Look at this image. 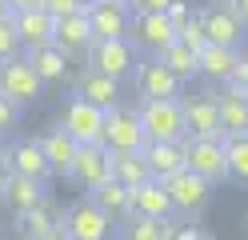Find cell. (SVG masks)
I'll return each mask as SVG.
<instances>
[{
  "mask_svg": "<svg viewBox=\"0 0 248 240\" xmlns=\"http://www.w3.org/2000/svg\"><path fill=\"white\" fill-rule=\"evenodd\" d=\"M224 160L232 180L248 184V136H224Z\"/></svg>",
  "mask_w": 248,
  "mask_h": 240,
  "instance_id": "cell-30",
  "label": "cell"
},
{
  "mask_svg": "<svg viewBox=\"0 0 248 240\" xmlns=\"http://www.w3.org/2000/svg\"><path fill=\"white\" fill-rule=\"evenodd\" d=\"M92 4H96V0H80V8H84V12H88V8H92Z\"/></svg>",
  "mask_w": 248,
  "mask_h": 240,
  "instance_id": "cell-44",
  "label": "cell"
},
{
  "mask_svg": "<svg viewBox=\"0 0 248 240\" xmlns=\"http://www.w3.org/2000/svg\"><path fill=\"white\" fill-rule=\"evenodd\" d=\"M92 44V28H88V12H72V16H60L56 32H52V48H60L68 60L76 52H88Z\"/></svg>",
  "mask_w": 248,
  "mask_h": 240,
  "instance_id": "cell-17",
  "label": "cell"
},
{
  "mask_svg": "<svg viewBox=\"0 0 248 240\" xmlns=\"http://www.w3.org/2000/svg\"><path fill=\"white\" fill-rule=\"evenodd\" d=\"M228 8L236 12V20H240V24L248 28V0H228Z\"/></svg>",
  "mask_w": 248,
  "mask_h": 240,
  "instance_id": "cell-40",
  "label": "cell"
},
{
  "mask_svg": "<svg viewBox=\"0 0 248 240\" xmlns=\"http://www.w3.org/2000/svg\"><path fill=\"white\" fill-rule=\"evenodd\" d=\"M0 200H4L12 212H28V208H36L44 200V184L40 180H28V176H16V172H8L4 176V184H0Z\"/></svg>",
  "mask_w": 248,
  "mask_h": 240,
  "instance_id": "cell-21",
  "label": "cell"
},
{
  "mask_svg": "<svg viewBox=\"0 0 248 240\" xmlns=\"http://www.w3.org/2000/svg\"><path fill=\"white\" fill-rule=\"evenodd\" d=\"M136 116H140V128H144L148 144H180L184 140L180 96H176V100H140Z\"/></svg>",
  "mask_w": 248,
  "mask_h": 240,
  "instance_id": "cell-1",
  "label": "cell"
},
{
  "mask_svg": "<svg viewBox=\"0 0 248 240\" xmlns=\"http://www.w3.org/2000/svg\"><path fill=\"white\" fill-rule=\"evenodd\" d=\"M120 240H164V220H144V216H128Z\"/></svg>",
  "mask_w": 248,
  "mask_h": 240,
  "instance_id": "cell-31",
  "label": "cell"
},
{
  "mask_svg": "<svg viewBox=\"0 0 248 240\" xmlns=\"http://www.w3.org/2000/svg\"><path fill=\"white\" fill-rule=\"evenodd\" d=\"M176 40H180V44H188L192 52H200V48L208 44V36H204V16H200V12H192L188 20L176 28Z\"/></svg>",
  "mask_w": 248,
  "mask_h": 240,
  "instance_id": "cell-32",
  "label": "cell"
},
{
  "mask_svg": "<svg viewBox=\"0 0 248 240\" xmlns=\"http://www.w3.org/2000/svg\"><path fill=\"white\" fill-rule=\"evenodd\" d=\"M180 112H184V136H220L216 96H212V92L180 96Z\"/></svg>",
  "mask_w": 248,
  "mask_h": 240,
  "instance_id": "cell-13",
  "label": "cell"
},
{
  "mask_svg": "<svg viewBox=\"0 0 248 240\" xmlns=\"http://www.w3.org/2000/svg\"><path fill=\"white\" fill-rule=\"evenodd\" d=\"M236 92H240V100H244V104H248V88H236Z\"/></svg>",
  "mask_w": 248,
  "mask_h": 240,
  "instance_id": "cell-45",
  "label": "cell"
},
{
  "mask_svg": "<svg viewBox=\"0 0 248 240\" xmlns=\"http://www.w3.org/2000/svg\"><path fill=\"white\" fill-rule=\"evenodd\" d=\"M228 88H248V56L236 60V68H232V76H228Z\"/></svg>",
  "mask_w": 248,
  "mask_h": 240,
  "instance_id": "cell-37",
  "label": "cell"
},
{
  "mask_svg": "<svg viewBox=\"0 0 248 240\" xmlns=\"http://www.w3.org/2000/svg\"><path fill=\"white\" fill-rule=\"evenodd\" d=\"M156 60H160L172 76H180V80H192V76H196V52H192L188 44H180V40H172Z\"/></svg>",
  "mask_w": 248,
  "mask_h": 240,
  "instance_id": "cell-29",
  "label": "cell"
},
{
  "mask_svg": "<svg viewBox=\"0 0 248 240\" xmlns=\"http://www.w3.org/2000/svg\"><path fill=\"white\" fill-rule=\"evenodd\" d=\"M20 120V108L12 104V100H4V96H0V132H8L12 124Z\"/></svg>",
  "mask_w": 248,
  "mask_h": 240,
  "instance_id": "cell-36",
  "label": "cell"
},
{
  "mask_svg": "<svg viewBox=\"0 0 248 240\" xmlns=\"http://www.w3.org/2000/svg\"><path fill=\"white\" fill-rule=\"evenodd\" d=\"M100 144L108 152H144V128H140V116H136V108L128 104H116L104 112V132H100Z\"/></svg>",
  "mask_w": 248,
  "mask_h": 240,
  "instance_id": "cell-3",
  "label": "cell"
},
{
  "mask_svg": "<svg viewBox=\"0 0 248 240\" xmlns=\"http://www.w3.org/2000/svg\"><path fill=\"white\" fill-rule=\"evenodd\" d=\"M132 216H144V220H168L172 216V200L160 180H144L140 188H132Z\"/></svg>",
  "mask_w": 248,
  "mask_h": 240,
  "instance_id": "cell-22",
  "label": "cell"
},
{
  "mask_svg": "<svg viewBox=\"0 0 248 240\" xmlns=\"http://www.w3.org/2000/svg\"><path fill=\"white\" fill-rule=\"evenodd\" d=\"M184 168L196 172L200 180L220 184L228 176V160H224V136H184Z\"/></svg>",
  "mask_w": 248,
  "mask_h": 240,
  "instance_id": "cell-2",
  "label": "cell"
},
{
  "mask_svg": "<svg viewBox=\"0 0 248 240\" xmlns=\"http://www.w3.org/2000/svg\"><path fill=\"white\" fill-rule=\"evenodd\" d=\"M88 68L100 72V76H112V80H128L136 68V48L132 40H92L88 44Z\"/></svg>",
  "mask_w": 248,
  "mask_h": 240,
  "instance_id": "cell-4",
  "label": "cell"
},
{
  "mask_svg": "<svg viewBox=\"0 0 248 240\" xmlns=\"http://www.w3.org/2000/svg\"><path fill=\"white\" fill-rule=\"evenodd\" d=\"M88 200L96 204L108 220H116V216H132V192L124 188V184H116V180H104L100 188H92V192H88Z\"/></svg>",
  "mask_w": 248,
  "mask_h": 240,
  "instance_id": "cell-24",
  "label": "cell"
},
{
  "mask_svg": "<svg viewBox=\"0 0 248 240\" xmlns=\"http://www.w3.org/2000/svg\"><path fill=\"white\" fill-rule=\"evenodd\" d=\"M128 24H132V12L124 4H112V0H96L88 8V28H92V40H128Z\"/></svg>",
  "mask_w": 248,
  "mask_h": 240,
  "instance_id": "cell-12",
  "label": "cell"
},
{
  "mask_svg": "<svg viewBox=\"0 0 248 240\" xmlns=\"http://www.w3.org/2000/svg\"><path fill=\"white\" fill-rule=\"evenodd\" d=\"M144 164L152 180H168L172 172L184 168V148L180 144H144Z\"/></svg>",
  "mask_w": 248,
  "mask_h": 240,
  "instance_id": "cell-26",
  "label": "cell"
},
{
  "mask_svg": "<svg viewBox=\"0 0 248 240\" xmlns=\"http://www.w3.org/2000/svg\"><path fill=\"white\" fill-rule=\"evenodd\" d=\"M204 240H212V236H204Z\"/></svg>",
  "mask_w": 248,
  "mask_h": 240,
  "instance_id": "cell-48",
  "label": "cell"
},
{
  "mask_svg": "<svg viewBox=\"0 0 248 240\" xmlns=\"http://www.w3.org/2000/svg\"><path fill=\"white\" fill-rule=\"evenodd\" d=\"M172 0H132V12H164Z\"/></svg>",
  "mask_w": 248,
  "mask_h": 240,
  "instance_id": "cell-38",
  "label": "cell"
},
{
  "mask_svg": "<svg viewBox=\"0 0 248 240\" xmlns=\"http://www.w3.org/2000/svg\"><path fill=\"white\" fill-rule=\"evenodd\" d=\"M132 80H136V88H140L144 100H176V96H180V84H184V80H180V76H172V72H168L164 64L156 60V56L136 60Z\"/></svg>",
  "mask_w": 248,
  "mask_h": 240,
  "instance_id": "cell-8",
  "label": "cell"
},
{
  "mask_svg": "<svg viewBox=\"0 0 248 240\" xmlns=\"http://www.w3.org/2000/svg\"><path fill=\"white\" fill-rule=\"evenodd\" d=\"M40 92H44V84H40V76L32 72V64H28L24 56L0 60V96H4V100L24 108V104L40 100Z\"/></svg>",
  "mask_w": 248,
  "mask_h": 240,
  "instance_id": "cell-5",
  "label": "cell"
},
{
  "mask_svg": "<svg viewBox=\"0 0 248 240\" xmlns=\"http://www.w3.org/2000/svg\"><path fill=\"white\" fill-rule=\"evenodd\" d=\"M12 28H16V40L24 52H36V48H48L52 44V32H56V20L44 8H24L12 16Z\"/></svg>",
  "mask_w": 248,
  "mask_h": 240,
  "instance_id": "cell-15",
  "label": "cell"
},
{
  "mask_svg": "<svg viewBox=\"0 0 248 240\" xmlns=\"http://www.w3.org/2000/svg\"><path fill=\"white\" fill-rule=\"evenodd\" d=\"M24 60L28 64H32V72L40 76V84H60V80H64L68 76V56L64 52H60V48H36V52H24Z\"/></svg>",
  "mask_w": 248,
  "mask_h": 240,
  "instance_id": "cell-25",
  "label": "cell"
},
{
  "mask_svg": "<svg viewBox=\"0 0 248 240\" xmlns=\"http://www.w3.org/2000/svg\"><path fill=\"white\" fill-rule=\"evenodd\" d=\"M60 232H64L68 240H108L112 220H108L92 200H80V204L68 208L64 220H60Z\"/></svg>",
  "mask_w": 248,
  "mask_h": 240,
  "instance_id": "cell-10",
  "label": "cell"
},
{
  "mask_svg": "<svg viewBox=\"0 0 248 240\" xmlns=\"http://www.w3.org/2000/svg\"><path fill=\"white\" fill-rule=\"evenodd\" d=\"M216 96V120H220V136H248V104L240 100L236 88L212 92Z\"/></svg>",
  "mask_w": 248,
  "mask_h": 240,
  "instance_id": "cell-19",
  "label": "cell"
},
{
  "mask_svg": "<svg viewBox=\"0 0 248 240\" xmlns=\"http://www.w3.org/2000/svg\"><path fill=\"white\" fill-rule=\"evenodd\" d=\"M60 128L76 140V144H100V132H104V112L92 108L88 100L72 96L64 104V116H60Z\"/></svg>",
  "mask_w": 248,
  "mask_h": 240,
  "instance_id": "cell-9",
  "label": "cell"
},
{
  "mask_svg": "<svg viewBox=\"0 0 248 240\" xmlns=\"http://www.w3.org/2000/svg\"><path fill=\"white\" fill-rule=\"evenodd\" d=\"M60 220H64V216H56V208H52V200H48V196H44L36 208L20 212V224H24V236H28V240H40V236L56 232V228H60Z\"/></svg>",
  "mask_w": 248,
  "mask_h": 240,
  "instance_id": "cell-28",
  "label": "cell"
},
{
  "mask_svg": "<svg viewBox=\"0 0 248 240\" xmlns=\"http://www.w3.org/2000/svg\"><path fill=\"white\" fill-rule=\"evenodd\" d=\"M4 176H8V168H4V160H0V184H4Z\"/></svg>",
  "mask_w": 248,
  "mask_h": 240,
  "instance_id": "cell-42",
  "label": "cell"
},
{
  "mask_svg": "<svg viewBox=\"0 0 248 240\" xmlns=\"http://www.w3.org/2000/svg\"><path fill=\"white\" fill-rule=\"evenodd\" d=\"M40 148H44V160H48V168H52V176L60 172V176H68L72 172V160H76V148H80V144H76L64 128H52L48 136L40 140Z\"/></svg>",
  "mask_w": 248,
  "mask_h": 240,
  "instance_id": "cell-23",
  "label": "cell"
},
{
  "mask_svg": "<svg viewBox=\"0 0 248 240\" xmlns=\"http://www.w3.org/2000/svg\"><path fill=\"white\" fill-rule=\"evenodd\" d=\"M0 16H8V8H4V0H0Z\"/></svg>",
  "mask_w": 248,
  "mask_h": 240,
  "instance_id": "cell-47",
  "label": "cell"
},
{
  "mask_svg": "<svg viewBox=\"0 0 248 240\" xmlns=\"http://www.w3.org/2000/svg\"><path fill=\"white\" fill-rule=\"evenodd\" d=\"M12 56H20V40L12 28V16H0V60H12Z\"/></svg>",
  "mask_w": 248,
  "mask_h": 240,
  "instance_id": "cell-33",
  "label": "cell"
},
{
  "mask_svg": "<svg viewBox=\"0 0 248 240\" xmlns=\"http://www.w3.org/2000/svg\"><path fill=\"white\" fill-rule=\"evenodd\" d=\"M76 96H80V100H88L92 108L108 112V108H116V104H120V80L84 68L80 76H76Z\"/></svg>",
  "mask_w": 248,
  "mask_h": 240,
  "instance_id": "cell-18",
  "label": "cell"
},
{
  "mask_svg": "<svg viewBox=\"0 0 248 240\" xmlns=\"http://www.w3.org/2000/svg\"><path fill=\"white\" fill-rule=\"evenodd\" d=\"M68 176H72V180H80L88 192L100 188L104 180H112V152H108L104 144H80Z\"/></svg>",
  "mask_w": 248,
  "mask_h": 240,
  "instance_id": "cell-11",
  "label": "cell"
},
{
  "mask_svg": "<svg viewBox=\"0 0 248 240\" xmlns=\"http://www.w3.org/2000/svg\"><path fill=\"white\" fill-rule=\"evenodd\" d=\"M128 40H132V48H144L148 56H160L164 48L176 40V28L168 24L164 12H132Z\"/></svg>",
  "mask_w": 248,
  "mask_h": 240,
  "instance_id": "cell-6",
  "label": "cell"
},
{
  "mask_svg": "<svg viewBox=\"0 0 248 240\" xmlns=\"http://www.w3.org/2000/svg\"><path fill=\"white\" fill-rule=\"evenodd\" d=\"M244 52L240 48H224V44H204L196 52V76H208V80H224L228 84V76L232 68H236V60Z\"/></svg>",
  "mask_w": 248,
  "mask_h": 240,
  "instance_id": "cell-20",
  "label": "cell"
},
{
  "mask_svg": "<svg viewBox=\"0 0 248 240\" xmlns=\"http://www.w3.org/2000/svg\"><path fill=\"white\" fill-rule=\"evenodd\" d=\"M112 180L124 188H140L144 180H152V172L144 164V152H112Z\"/></svg>",
  "mask_w": 248,
  "mask_h": 240,
  "instance_id": "cell-27",
  "label": "cell"
},
{
  "mask_svg": "<svg viewBox=\"0 0 248 240\" xmlns=\"http://www.w3.org/2000/svg\"><path fill=\"white\" fill-rule=\"evenodd\" d=\"M40 8L52 16V20H60V16H72V12H84L80 0H40Z\"/></svg>",
  "mask_w": 248,
  "mask_h": 240,
  "instance_id": "cell-34",
  "label": "cell"
},
{
  "mask_svg": "<svg viewBox=\"0 0 248 240\" xmlns=\"http://www.w3.org/2000/svg\"><path fill=\"white\" fill-rule=\"evenodd\" d=\"M4 8H8V16H16L24 8H40V0H4Z\"/></svg>",
  "mask_w": 248,
  "mask_h": 240,
  "instance_id": "cell-39",
  "label": "cell"
},
{
  "mask_svg": "<svg viewBox=\"0 0 248 240\" xmlns=\"http://www.w3.org/2000/svg\"><path fill=\"white\" fill-rule=\"evenodd\" d=\"M204 36L208 44H224V48H240L244 44V24L236 20V12L228 4H216V8H204Z\"/></svg>",
  "mask_w": 248,
  "mask_h": 240,
  "instance_id": "cell-16",
  "label": "cell"
},
{
  "mask_svg": "<svg viewBox=\"0 0 248 240\" xmlns=\"http://www.w3.org/2000/svg\"><path fill=\"white\" fill-rule=\"evenodd\" d=\"M40 240H68V236H64V232L56 228V232H48V236H40Z\"/></svg>",
  "mask_w": 248,
  "mask_h": 240,
  "instance_id": "cell-41",
  "label": "cell"
},
{
  "mask_svg": "<svg viewBox=\"0 0 248 240\" xmlns=\"http://www.w3.org/2000/svg\"><path fill=\"white\" fill-rule=\"evenodd\" d=\"M160 184H164V192H168V200H172V212H200V208L212 200V184L200 180V176L188 172V168L172 172V176L160 180Z\"/></svg>",
  "mask_w": 248,
  "mask_h": 240,
  "instance_id": "cell-7",
  "label": "cell"
},
{
  "mask_svg": "<svg viewBox=\"0 0 248 240\" xmlns=\"http://www.w3.org/2000/svg\"><path fill=\"white\" fill-rule=\"evenodd\" d=\"M4 160V168L8 172H16V176H28V180H48L52 168H48V160H44V148H40V140H16L12 148L0 156Z\"/></svg>",
  "mask_w": 248,
  "mask_h": 240,
  "instance_id": "cell-14",
  "label": "cell"
},
{
  "mask_svg": "<svg viewBox=\"0 0 248 240\" xmlns=\"http://www.w3.org/2000/svg\"><path fill=\"white\" fill-rule=\"evenodd\" d=\"M164 16H168V24H172V28H180L192 16V8H188V0H172V4L164 8Z\"/></svg>",
  "mask_w": 248,
  "mask_h": 240,
  "instance_id": "cell-35",
  "label": "cell"
},
{
  "mask_svg": "<svg viewBox=\"0 0 248 240\" xmlns=\"http://www.w3.org/2000/svg\"><path fill=\"white\" fill-rule=\"evenodd\" d=\"M0 156H4V132H0Z\"/></svg>",
  "mask_w": 248,
  "mask_h": 240,
  "instance_id": "cell-46",
  "label": "cell"
},
{
  "mask_svg": "<svg viewBox=\"0 0 248 240\" xmlns=\"http://www.w3.org/2000/svg\"><path fill=\"white\" fill-rule=\"evenodd\" d=\"M112 4H124V8H128V12H132V0H112Z\"/></svg>",
  "mask_w": 248,
  "mask_h": 240,
  "instance_id": "cell-43",
  "label": "cell"
}]
</instances>
